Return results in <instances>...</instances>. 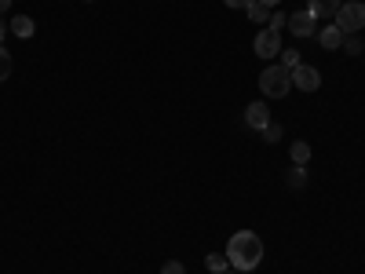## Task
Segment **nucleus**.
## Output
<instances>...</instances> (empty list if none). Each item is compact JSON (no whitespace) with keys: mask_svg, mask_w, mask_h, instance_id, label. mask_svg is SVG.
I'll use <instances>...</instances> for the list:
<instances>
[{"mask_svg":"<svg viewBox=\"0 0 365 274\" xmlns=\"http://www.w3.org/2000/svg\"><path fill=\"white\" fill-rule=\"evenodd\" d=\"M8 8H11V0H0V15H4Z\"/></svg>","mask_w":365,"mask_h":274,"instance_id":"nucleus-24","label":"nucleus"},{"mask_svg":"<svg viewBox=\"0 0 365 274\" xmlns=\"http://www.w3.org/2000/svg\"><path fill=\"white\" fill-rule=\"evenodd\" d=\"M361 4H365V0H361Z\"/></svg>","mask_w":365,"mask_h":274,"instance_id":"nucleus-26","label":"nucleus"},{"mask_svg":"<svg viewBox=\"0 0 365 274\" xmlns=\"http://www.w3.org/2000/svg\"><path fill=\"white\" fill-rule=\"evenodd\" d=\"M344 51H347V55H361V51H365L361 37H358V34H347V37H344Z\"/></svg>","mask_w":365,"mask_h":274,"instance_id":"nucleus-14","label":"nucleus"},{"mask_svg":"<svg viewBox=\"0 0 365 274\" xmlns=\"http://www.w3.org/2000/svg\"><path fill=\"white\" fill-rule=\"evenodd\" d=\"M285 22H289V15H285V11H270V29H282Z\"/></svg>","mask_w":365,"mask_h":274,"instance_id":"nucleus-20","label":"nucleus"},{"mask_svg":"<svg viewBox=\"0 0 365 274\" xmlns=\"http://www.w3.org/2000/svg\"><path fill=\"white\" fill-rule=\"evenodd\" d=\"M223 4H227V8H245L249 0H223Z\"/></svg>","mask_w":365,"mask_h":274,"instance_id":"nucleus-21","label":"nucleus"},{"mask_svg":"<svg viewBox=\"0 0 365 274\" xmlns=\"http://www.w3.org/2000/svg\"><path fill=\"white\" fill-rule=\"evenodd\" d=\"M227 260H230V267L241 270V274L256 270L259 260H263V241H259V234H256V230H237V234L227 241Z\"/></svg>","mask_w":365,"mask_h":274,"instance_id":"nucleus-1","label":"nucleus"},{"mask_svg":"<svg viewBox=\"0 0 365 274\" xmlns=\"http://www.w3.org/2000/svg\"><path fill=\"white\" fill-rule=\"evenodd\" d=\"M223 274H241V270H234V267H230V270H223Z\"/></svg>","mask_w":365,"mask_h":274,"instance_id":"nucleus-25","label":"nucleus"},{"mask_svg":"<svg viewBox=\"0 0 365 274\" xmlns=\"http://www.w3.org/2000/svg\"><path fill=\"white\" fill-rule=\"evenodd\" d=\"M289 154H292V165H307V161H311V146L303 143V139H296V143L289 146Z\"/></svg>","mask_w":365,"mask_h":274,"instance_id":"nucleus-12","label":"nucleus"},{"mask_svg":"<svg viewBox=\"0 0 365 274\" xmlns=\"http://www.w3.org/2000/svg\"><path fill=\"white\" fill-rule=\"evenodd\" d=\"M340 4H344V0H307V11L314 19H336Z\"/></svg>","mask_w":365,"mask_h":274,"instance_id":"nucleus-9","label":"nucleus"},{"mask_svg":"<svg viewBox=\"0 0 365 274\" xmlns=\"http://www.w3.org/2000/svg\"><path fill=\"white\" fill-rule=\"evenodd\" d=\"M11 34L22 37V41L34 37V19H29V15H15V19H11Z\"/></svg>","mask_w":365,"mask_h":274,"instance_id":"nucleus-10","label":"nucleus"},{"mask_svg":"<svg viewBox=\"0 0 365 274\" xmlns=\"http://www.w3.org/2000/svg\"><path fill=\"white\" fill-rule=\"evenodd\" d=\"M245 125L256 128V132H263V128L270 125V110H267V103H249V106H245Z\"/></svg>","mask_w":365,"mask_h":274,"instance_id":"nucleus-7","label":"nucleus"},{"mask_svg":"<svg viewBox=\"0 0 365 274\" xmlns=\"http://www.w3.org/2000/svg\"><path fill=\"white\" fill-rule=\"evenodd\" d=\"M285 26L292 29L296 37H314V34H318V19H314V15H311L307 8H303V11H292Z\"/></svg>","mask_w":365,"mask_h":274,"instance_id":"nucleus-5","label":"nucleus"},{"mask_svg":"<svg viewBox=\"0 0 365 274\" xmlns=\"http://www.w3.org/2000/svg\"><path fill=\"white\" fill-rule=\"evenodd\" d=\"M292 88H299V91H318V88H322V73H318L314 66H307V63H299V66L292 70Z\"/></svg>","mask_w":365,"mask_h":274,"instance_id":"nucleus-6","label":"nucleus"},{"mask_svg":"<svg viewBox=\"0 0 365 274\" xmlns=\"http://www.w3.org/2000/svg\"><path fill=\"white\" fill-rule=\"evenodd\" d=\"M11 77V55H8V48L0 44V81H8Z\"/></svg>","mask_w":365,"mask_h":274,"instance_id":"nucleus-15","label":"nucleus"},{"mask_svg":"<svg viewBox=\"0 0 365 274\" xmlns=\"http://www.w3.org/2000/svg\"><path fill=\"white\" fill-rule=\"evenodd\" d=\"M4 34H8V19H0V41H4Z\"/></svg>","mask_w":365,"mask_h":274,"instance_id":"nucleus-23","label":"nucleus"},{"mask_svg":"<svg viewBox=\"0 0 365 274\" xmlns=\"http://www.w3.org/2000/svg\"><path fill=\"white\" fill-rule=\"evenodd\" d=\"M161 274H187V267H182L179 260H165L161 263Z\"/></svg>","mask_w":365,"mask_h":274,"instance_id":"nucleus-17","label":"nucleus"},{"mask_svg":"<svg viewBox=\"0 0 365 274\" xmlns=\"http://www.w3.org/2000/svg\"><path fill=\"white\" fill-rule=\"evenodd\" d=\"M259 91L267 99H285L292 91V70H285L282 63H270L263 73H259Z\"/></svg>","mask_w":365,"mask_h":274,"instance_id":"nucleus-2","label":"nucleus"},{"mask_svg":"<svg viewBox=\"0 0 365 274\" xmlns=\"http://www.w3.org/2000/svg\"><path fill=\"white\" fill-rule=\"evenodd\" d=\"M282 66L285 70H296L299 66V51H282Z\"/></svg>","mask_w":365,"mask_h":274,"instance_id":"nucleus-18","label":"nucleus"},{"mask_svg":"<svg viewBox=\"0 0 365 274\" xmlns=\"http://www.w3.org/2000/svg\"><path fill=\"white\" fill-rule=\"evenodd\" d=\"M278 136H282V125H274V121H270V125L263 128V139L267 143H278Z\"/></svg>","mask_w":365,"mask_h":274,"instance_id":"nucleus-19","label":"nucleus"},{"mask_svg":"<svg viewBox=\"0 0 365 274\" xmlns=\"http://www.w3.org/2000/svg\"><path fill=\"white\" fill-rule=\"evenodd\" d=\"M336 26H340V34H361V26H365V4L361 0H344L340 11H336Z\"/></svg>","mask_w":365,"mask_h":274,"instance_id":"nucleus-3","label":"nucleus"},{"mask_svg":"<svg viewBox=\"0 0 365 274\" xmlns=\"http://www.w3.org/2000/svg\"><path fill=\"white\" fill-rule=\"evenodd\" d=\"M252 48H256V55L259 59H267V63H270V59H278L285 48H282V37H278V29H259V34H256V41H252Z\"/></svg>","mask_w":365,"mask_h":274,"instance_id":"nucleus-4","label":"nucleus"},{"mask_svg":"<svg viewBox=\"0 0 365 274\" xmlns=\"http://www.w3.org/2000/svg\"><path fill=\"white\" fill-rule=\"evenodd\" d=\"M245 11H249V19H252V22H270V8L256 4V0H249V4H245Z\"/></svg>","mask_w":365,"mask_h":274,"instance_id":"nucleus-13","label":"nucleus"},{"mask_svg":"<svg viewBox=\"0 0 365 274\" xmlns=\"http://www.w3.org/2000/svg\"><path fill=\"white\" fill-rule=\"evenodd\" d=\"M314 37L322 41V48H325V51H336V48H344V34H340V26H336V22L322 26V29H318Z\"/></svg>","mask_w":365,"mask_h":274,"instance_id":"nucleus-8","label":"nucleus"},{"mask_svg":"<svg viewBox=\"0 0 365 274\" xmlns=\"http://www.w3.org/2000/svg\"><path fill=\"white\" fill-rule=\"evenodd\" d=\"M303 183H307V172H303V165H296L289 172V187H303Z\"/></svg>","mask_w":365,"mask_h":274,"instance_id":"nucleus-16","label":"nucleus"},{"mask_svg":"<svg viewBox=\"0 0 365 274\" xmlns=\"http://www.w3.org/2000/svg\"><path fill=\"white\" fill-rule=\"evenodd\" d=\"M205 267L212 274H223V270H230V260H227V253H208L205 256Z\"/></svg>","mask_w":365,"mask_h":274,"instance_id":"nucleus-11","label":"nucleus"},{"mask_svg":"<svg viewBox=\"0 0 365 274\" xmlns=\"http://www.w3.org/2000/svg\"><path fill=\"white\" fill-rule=\"evenodd\" d=\"M256 4H263V8H278L282 0H256Z\"/></svg>","mask_w":365,"mask_h":274,"instance_id":"nucleus-22","label":"nucleus"}]
</instances>
